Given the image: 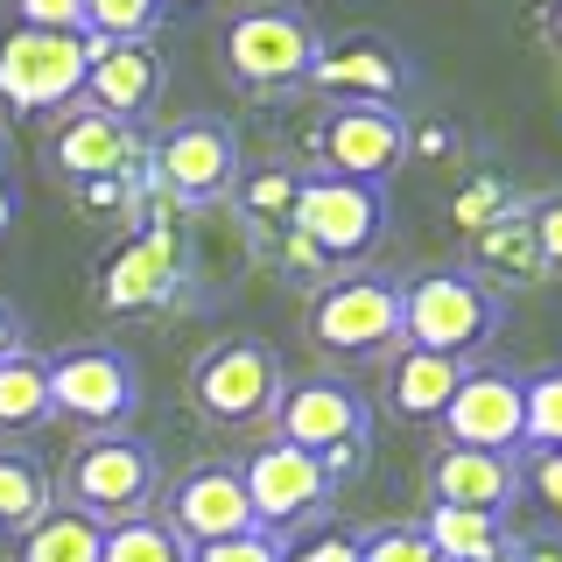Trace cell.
I'll return each mask as SVG.
<instances>
[{
    "label": "cell",
    "mask_w": 562,
    "mask_h": 562,
    "mask_svg": "<svg viewBox=\"0 0 562 562\" xmlns=\"http://www.w3.org/2000/svg\"><path fill=\"white\" fill-rule=\"evenodd\" d=\"M155 492H162V457L127 429L85 436L64 464V506H78V514L99 520V527L140 520L155 506Z\"/></svg>",
    "instance_id": "cell-1"
},
{
    "label": "cell",
    "mask_w": 562,
    "mask_h": 562,
    "mask_svg": "<svg viewBox=\"0 0 562 562\" xmlns=\"http://www.w3.org/2000/svg\"><path fill=\"white\" fill-rule=\"evenodd\" d=\"M499 330V295L471 268H429L401 281V338L415 351H443V359H471Z\"/></svg>",
    "instance_id": "cell-2"
},
{
    "label": "cell",
    "mask_w": 562,
    "mask_h": 562,
    "mask_svg": "<svg viewBox=\"0 0 562 562\" xmlns=\"http://www.w3.org/2000/svg\"><path fill=\"white\" fill-rule=\"evenodd\" d=\"M85 70H92V43L57 29H22L0 35V105L14 120H43L85 99Z\"/></svg>",
    "instance_id": "cell-3"
},
{
    "label": "cell",
    "mask_w": 562,
    "mask_h": 562,
    "mask_svg": "<svg viewBox=\"0 0 562 562\" xmlns=\"http://www.w3.org/2000/svg\"><path fill=\"white\" fill-rule=\"evenodd\" d=\"M274 436H281V443H295V450H310V457H324L330 485L351 479V471H359V457H366V401H359V386L324 380V373L281 386Z\"/></svg>",
    "instance_id": "cell-4"
},
{
    "label": "cell",
    "mask_w": 562,
    "mask_h": 562,
    "mask_svg": "<svg viewBox=\"0 0 562 562\" xmlns=\"http://www.w3.org/2000/svg\"><path fill=\"white\" fill-rule=\"evenodd\" d=\"M316 49H324V35L303 8H289V0H260V8H239L233 22H225V70H233L239 85H254V92H274V85H303Z\"/></svg>",
    "instance_id": "cell-5"
},
{
    "label": "cell",
    "mask_w": 562,
    "mask_h": 562,
    "mask_svg": "<svg viewBox=\"0 0 562 562\" xmlns=\"http://www.w3.org/2000/svg\"><path fill=\"white\" fill-rule=\"evenodd\" d=\"M281 386H289L281 380V359H274V345H260V338H218L190 366V401H198V415L218 422V429L268 422Z\"/></svg>",
    "instance_id": "cell-6"
},
{
    "label": "cell",
    "mask_w": 562,
    "mask_h": 562,
    "mask_svg": "<svg viewBox=\"0 0 562 562\" xmlns=\"http://www.w3.org/2000/svg\"><path fill=\"white\" fill-rule=\"evenodd\" d=\"M140 408V373L127 351L113 345H70V351H49V415L64 422H85L92 436L120 429Z\"/></svg>",
    "instance_id": "cell-7"
},
{
    "label": "cell",
    "mask_w": 562,
    "mask_h": 562,
    "mask_svg": "<svg viewBox=\"0 0 562 562\" xmlns=\"http://www.w3.org/2000/svg\"><path fill=\"white\" fill-rule=\"evenodd\" d=\"M310 338L330 359H373L401 338V281L386 274H345L324 281L310 303Z\"/></svg>",
    "instance_id": "cell-8"
},
{
    "label": "cell",
    "mask_w": 562,
    "mask_h": 562,
    "mask_svg": "<svg viewBox=\"0 0 562 562\" xmlns=\"http://www.w3.org/2000/svg\"><path fill=\"white\" fill-rule=\"evenodd\" d=\"M295 239H310L324 260H359L386 233V190L351 183V176H303L295 190Z\"/></svg>",
    "instance_id": "cell-9"
},
{
    "label": "cell",
    "mask_w": 562,
    "mask_h": 562,
    "mask_svg": "<svg viewBox=\"0 0 562 562\" xmlns=\"http://www.w3.org/2000/svg\"><path fill=\"white\" fill-rule=\"evenodd\" d=\"M239 485H246V506H254V520L274 527V535H289L295 520L324 514L330 492H338V485H330V471H324V457L281 443V436L239 464Z\"/></svg>",
    "instance_id": "cell-10"
},
{
    "label": "cell",
    "mask_w": 562,
    "mask_h": 562,
    "mask_svg": "<svg viewBox=\"0 0 562 562\" xmlns=\"http://www.w3.org/2000/svg\"><path fill=\"white\" fill-rule=\"evenodd\" d=\"M148 176L176 204H218V198H233V183H239V140H233L225 120H183V127H169L155 140Z\"/></svg>",
    "instance_id": "cell-11"
},
{
    "label": "cell",
    "mask_w": 562,
    "mask_h": 562,
    "mask_svg": "<svg viewBox=\"0 0 562 562\" xmlns=\"http://www.w3.org/2000/svg\"><path fill=\"white\" fill-rule=\"evenodd\" d=\"M316 155L324 176H351V183H380L386 169L408 155V120L394 105H338L316 127Z\"/></svg>",
    "instance_id": "cell-12"
},
{
    "label": "cell",
    "mask_w": 562,
    "mask_h": 562,
    "mask_svg": "<svg viewBox=\"0 0 562 562\" xmlns=\"http://www.w3.org/2000/svg\"><path fill=\"white\" fill-rule=\"evenodd\" d=\"M310 85L330 92L338 105H394L415 85V64L401 57L380 35H345V43H324L310 64Z\"/></svg>",
    "instance_id": "cell-13"
},
{
    "label": "cell",
    "mask_w": 562,
    "mask_h": 562,
    "mask_svg": "<svg viewBox=\"0 0 562 562\" xmlns=\"http://www.w3.org/2000/svg\"><path fill=\"white\" fill-rule=\"evenodd\" d=\"M176 541L183 549H211V541H233V535H254V506H246V485H239V464H198L183 471L169 492V514Z\"/></svg>",
    "instance_id": "cell-14"
},
{
    "label": "cell",
    "mask_w": 562,
    "mask_h": 562,
    "mask_svg": "<svg viewBox=\"0 0 562 562\" xmlns=\"http://www.w3.org/2000/svg\"><path fill=\"white\" fill-rule=\"evenodd\" d=\"M520 373H492V366H479V373H464V386L450 394V408L436 415L443 422V436L457 450H499L514 457L520 450Z\"/></svg>",
    "instance_id": "cell-15"
},
{
    "label": "cell",
    "mask_w": 562,
    "mask_h": 562,
    "mask_svg": "<svg viewBox=\"0 0 562 562\" xmlns=\"http://www.w3.org/2000/svg\"><path fill=\"white\" fill-rule=\"evenodd\" d=\"M140 134L134 120H113L99 113V105H78V113L57 120V134H49V169L64 176V183H99V176H140Z\"/></svg>",
    "instance_id": "cell-16"
},
{
    "label": "cell",
    "mask_w": 562,
    "mask_h": 562,
    "mask_svg": "<svg viewBox=\"0 0 562 562\" xmlns=\"http://www.w3.org/2000/svg\"><path fill=\"white\" fill-rule=\"evenodd\" d=\"M92 43V35H85ZM162 99V57L155 43H92V70H85V105L113 120H140Z\"/></svg>",
    "instance_id": "cell-17"
},
{
    "label": "cell",
    "mask_w": 562,
    "mask_h": 562,
    "mask_svg": "<svg viewBox=\"0 0 562 562\" xmlns=\"http://www.w3.org/2000/svg\"><path fill=\"white\" fill-rule=\"evenodd\" d=\"M176 268H183L176 233H169V225H140V233L120 246L113 260H105L99 303L105 310H148V303H162V295L176 289Z\"/></svg>",
    "instance_id": "cell-18"
},
{
    "label": "cell",
    "mask_w": 562,
    "mask_h": 562,
    "mask_svg": "<svg viewBox=\"0 0 562 562\" xmlns=\"http://www.w3.org/2000/svg\"><path fill=\"white\" fill-rule=\"evenodd\" d=\"M520 492V464L499 450H443L429 464V506H471V514H506Z\"/></svg>",
    "instance_id": "cell-19"
},
{
    "label": "cell",
    "mask_w": 562,
    "mask_h": 562,
    "mask_svg": "<svg viewBox=\"0 0 562 562\" xmlns=\"http://www.w3.org/2000/svg\"><path fill=\"white\" fill-rule=\"evenodd\" d=\"M471 366L464 359H443V351H401L394 359V373H386V401H394V415H408V422H436L450 408V394L464 386Z\"/></svg>",
    "instance_id": "cell-20"
},
{
    "label": "cell",
    "mask_w": 562,
    "mask_h": 562,
    "mask_svg": "<svg viewBox=\"0 0 562 562\" xmlns=\"http://www.w3.org/2000/svg\"><path fill=\"white\" fill-rule=\"evenodd\" d=\"M471 274H492V281H535V274H549L541 268V246H535V225H527V211H499L492 225H479L471 233Z\"/></svg>",
    "instance_id": "cell-21"
},
{
    "label": "cell",
    "mask_w": 562,
    "mask_h": 562,
    "mask_svg": "<svg viewBox=\"0 0 562 562\" xmlns=\"http://www.w3.org/2000/svg\"><path fill=\"white\" fill-rule=\"evenodd\" d=\"M57 506V479L43 471V457L29 450H0V535L22 541L35 520Z\"/></svg>",
    "instance_id": "cell-22"
},
{
    "label": "cell",
    "mask_w": 562,
    "mask_h": 562,
    "mask_svg": "<svg viewBox=\"0 0 562 562\" xmlns=\"http://www.w3.org/2000/svg\"><path fill=\"white\" fill-rule=\"evenodd\" d=\"M422 535H429V549L443 562H499L506 555L499 514H471V506H429Z\"/></svg>",
    "instance_id": "cell-23"
},
{
    "label": "cell",
    "mask_w": 562,
    "mask_h": 562,
    "mask_svg": "<svg viewBox=\"0 0 562 562\" xmlns=\"http://www.w3.org/2000/svg\"><path fill=\"white\" fill-rule=\"evenodd\" d=\"M99 549H105L99 520H85L78 506H49V514L14 541V562H99Z\"/></svg>",
    "instance_id": "cell-24"
},
{
    "label": "cell",
    "mask_w": 562,
    "mask_h": 562,
    "mask_svg": "<svg viewBox=\"0 0 562 562\" xmlns=\"http://www.w3.org/2000/svg\"><path fill=\"white\" fill-rule=\"evenodd\" d=\"M295 190H303V169H239L233 183V204L254 233H289L295 225Z\"/></svg>",
    "instance_id": "cell-25"
},
{
    "label": "cell",
    "mask_w": 562,
    "mask_h": 562,
    "mask_svg": "<svg viewBox=\"0 0 562 562\" xmlns=\"http://www.w3.org/2000/svg\"><path fill=\"white\" fill-rule=\"evenodd\" d=\"M35 422H49V359L14 351V359H0V429L22 436Z\"/></svg>",
    "instance_id": "cell-26"
},
{
    "label": "cell",
    "mask_w": 562,
    "mask_h": 562,
    "mask_svg": "<svg viewBox=\"0 0 562 562\" xmlns=\"http://www.w3.org/2000/svg\"><path fill=\"white\" fill-rule=\"evenodd\" d=\"M520 450H562V366L520 380Z\"/></svg>",
    "instance_id": "cell-27"
},
{
    "label": "cell",
    "mask_w": 562,
    "mask_h": 562,
    "mask_svg": "<svg viewBox=\"0 0 562 562\" xmlns=\"http://www.w3.org/2000/svg\"><path fill=\"white\" fill-rule=\"evenodd\" d=\"M99 562H190V549L176 541V527H169V520L140 514V520L105 527V549H99Z\"/></svg>",
    "instance_id": "cell-28"
},
{
    "label": "cell",
    "mask_w": 562,
    "mask_h": 562,
    "mask_svg": "<svg viewBox=\"0 0 562 562\" xmlns=\"http://www.w3.org/2000/svg\"><path fill=\"white\" fill-rule=\"evenodd\" d=\"M162 14V0H85V35L92 43H148Z\"/></svg>",
    "instance_id": "cell-29"
},
{
    "label": "cell",
    "mask_w": 562,
    "mask_h": 562,
    "mask_svg": "<svg viewBox=\"0 0 562 562\" xmlns=\"http://www.w3.org/2000/svg\"><path fill=\"white\" fill-rule=\"evenodd\" d=\"M359 562H443V555L429 549L422 527H373V535L359 541Z\"/></svg>",
    "instance_id": "cell-30"
},
{
    "label": "cell",
    "mask_w": 562,
    "mask_h": 562,
    "mask_svg": "<svg viewBox=\"0 0 562 562\" xmlns=\"http://www.w3.org/2000/svg\"><path fill=\"white\" fill-rule=\"evenodd\" d=\"M289 549H281L274 527H254V535H233V541H211V549H190V562H281Z\"/></svg>",
    "instance_id": "cell-31"
},
{
    "label": "cell",
    "mask_w": 562,
    "mask_h": 562,
    "mask_svg": "<svg viewBox=\"0 0 562 562\" xmlns=\"http://www.w3.org/2000/svg\"><path fill=\"white\" fill-rule=\"evenodd\" d=\"M22 29H57V35H85V0H14Z\"/></svg>",
    "instance_id": "cell-32"
},
{
    "label": "cell",
    "mask_w": 562,
    "mask_h": 562,
    "mask_svg": "<svg viewBox=\"0 0 562 562\" xmlns=\"http://www.w3.org/2000/svg\"><path fill=\"white\" fill-rule=\"evenodd\" d=\"M520 492H535L549 514H562V450H527V464H520Z\"/></svg>",
    "instance_id": "cell-33"
},
{
    "label": "cell",
    "mask_w": 562,
    "mask_h": 562,
    "mask_svg": "<svg viewBox=\"0 0 562 562\" xmlns=\"http://www.w3.org/2000/svg\"><path fill=\"white\" fill-rule=\"evenodd\" d=\"M499 211H514V198H506V183H492V176H479V183L457 198V225L464 233H479V225H492Z\"/></svg>",
    "instance_id": "cell-34"
},
{
    "label": "cell",
    "mask_w": 562,
    "mask_h": 562,
    "mask_svg": "<svg viewBox=\"0 0 562 562\" xmlns=\"http://www.w3.org/2000/svg\"><path fill=\"white\" fill-rule=\"evenodd\" d=\"M527 225H535L541 268H562V198H541L535 211H527Z\"/></svg>",
    "instance_id": "cell-35"
},
{
    "label": "cell",
    "mask_w": 562,
    "mask_h": 562,
    "mask_svg": "<svg viewBox=\"0 0 562 562\" xmlns=\"http://www.w3.org/2000/svg\"><path fill=\"white\" fill-rule=\"evenodd\" d=\"M281 562H359V535H324L310 549H289Z\"/></svg>",
    "instance_id": "cell-36"
},
{
    "label": "cell",
    "mask_w": 562,
    "mask_h": 562,
    "mask_svg": "<svg viewBox=\"0 0 562 562\" xmlns=\"http://www.w3.org/2000/svg\"><path fill=\"white\" fill-rule=\"evenodd\" d=\"M506 555H514V562H562V535H527Z\"/></svg>",
    "instance_id": "cell-37"
},
{
    "label": "cell",
    "mask_w": 562,
    "mask_h": 562,
    "mask_svg": "<svg viewBox=\"0 0 562 562\" xmlns=\"http://www.w3.org/2000/svg\"><path fill=\"white\" fill-rule=\"evenodd\" d=\"M14 351H29V345H22V316L0 303V359H14Z\"/></svg>",
    "instance_id": "cell-38"
},
{
    "label": "cell",
    "mask_w": 562,
    "mask_h": 562,
    "mask_svg": "<svg viewBox=\"0 0 562 562\" xmlns=\"http://www.w3.org/2000/svg\"><path fill=\"white\" fill-rule=\"evenodd\" d=\"M14 225V198H8V169H0V233Z\"/></svg>",
    "instance_id": "cell-39"
},
{
    "label": "cell",
    "mask_w": 562,
    "mask_h": 562,
    "mask_svg": "<svg viewBox=\"0 0 562 562\" xmlns=\"http://www.w3.org/2000/svg\"><path fill=\"white\" fill-rule=\"evenodd\" d=\"M549 35L562 43V0H549Z\"/></svg>",
    "instance_id": "cell-40"
},
{
    "label": "cell",
    "mask_w": 562,
    "mask_h": 562,
    "mask_svg": "<svg viewBox=\"0 0 562 562\" xmlns=\"http://www.w3.org/2000/svg\"><path fill=\"white\" fill-rule=\"evenodd\" d=\"M162 8H169V0H162Z\"/></svg>",
    "instance_id": "cell-41"
}]
</instances>
